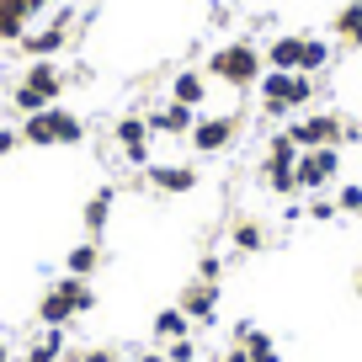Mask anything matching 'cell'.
Here are the masks:
<instances>
[{"instance_id": "cell-1", "label": "cell", "mask_w": 362, "mask_h": 362, "mask_svg": "<svg viewBox=\"0 0 362 362\" xmlns=\"http://www.w3.org/2000/svg\"><path fill=\"white\" fill-rule=\"evenodd\" d=\"M256 86H261V112L267 117H288L298 107H309V96H315V75H298V69H267Z\"/></svg>"}, {"instance_id": "cell-2", "label": "cell", "mask_w": 362, "mask_h": 362, "mask_svg": "<svg viewBox=\"0 0 362 362\" xmlns=\"http://www.w3.org/2000/svg\"><path fill=\"white\" fill-rule=\"evenodd\" d=\"M261 69H267V59H261V48L256 43H224V48H214L208 54V75L214 80H224V86H235V90H250L261 80Z\"/></svg>"}, {"instance_id": "cell-3", "label": "cell", "mask_w": 362, "mask_h": 362, "mask_svg": "<svg viewBox=\"0 0 362 362\" xmlns=\"http://www.w3.org/2000/svg\"><path fill=\"white\" fill-rule=\"evenodd\" d=\"M298 155H304V149H298L293 139H288V128H283V134H272V139H267L261 181H267V187H272L277 197H293V192H298V181H293V165H298Z\"/></svg>"}, {"instance_id": "cell-4", "label": "cell", "mask_w": 362, "mask_h": 362, "mask_svg": "<svg viewBox=\"0 0 362 362\" xmlns=\"http://www.w3.org/2000/svg\"><path fill=\"white\" fill-rule=\"evenodd\" d=\"M80 139H86V123L59 107H43L22 123V144H80Z\"/></svg>"}, {"instance_id": "cell-5", "label": "cell", "mask_w": 362, "mask_h": 362, "mask_svg": "<svg viewBox=\"0 0 362 362\" xmlns=\"http://www.w3.org/2000/svg\"><path fill=\"white\" fill-rule=\"evenodd\" d=\"M336 170H341V149H336V144L304 149V155H298V165H293V181H298V192H320Z\"/></svg>"}, {"instance_id": "cell-6", "label": "cell", "mask_w": 362, "mask_h": 362, "mask_svg": "<svg viewBox=\"0 0 362 362\" xmlns=\"http://www.w3.org/2000/svg\"><path fill=\"white\" fill-rule=\"evenodd\" d=\"M341 128H346V117L315 112V117H298V123L288 128V139H293L298 149H325V144H341Z\"/></svg>"}, {"instance_id": "cell-7", "label": "cell", "mask_w": 362, "mask_h": 362, "mask_svg": "<svg viewBox=\"0 0 362 362\" xmlns=\"http://www.w3.org/2000/svg\"><path fill=\"white\" fill-rule=\"evenodd\" d=\"M235 134H240V117H203L187 139H192L197 155H218V149L235 144Z\"/></svg>"}, {"instance_id": "cell-8", "label": "cell", "mask_w": 362, "mask_h": 362, "mask_svg": "<svg viewBox=\"0 0 362 362\" xmlns=\"http://www.w3.org/2000/svg\"><path fill=\"white\" fill-rule=\"evenodd\" d=\"M112 139H117V149H123L134 165H144L149 160V123L139 112H128V117H117V128H112Z\"/></svg>"}, {"instance_id": "cell-9", "label": "cell", "mask_w": 362, "mask_h": 362, "mask_svg": "<svg viewBox=\"0 0 362 362\" xmlns=\"http://www.w3.org/2000/svg\"><path fill=\"white\" fill-rule=\"evenodd\" d=\"M69 22H75V11H59V16H54V27H43V33H27V37H22V48H27L33 59L59 54V48L69 43Z\"/></svg>"}, {"instance_id": "cell-10", "label": "cell", "mask_w": 362, "mask_h": 362, "mask_svg": "<svg viewBox=\"0 0 362 362\" xmlns=\"http://www.w3.org/2000/svg\"><path fill=\"white\" fill-rule=\"evenodd\" d=\"M181 315L197 320V325H214V315H218V283H192V288H181Z\"/></svg>"}, {"instance_id": "cell-11", "label": "cell", "mask_w": 362, "mask_h": 362, "mask_svg": "<svg viewBox=\"0 0 362 362\" xmlns=\"http://www.w3.org/2000/svg\"><path fill=\"white\" fill-rule=\"evenodd\" d=\"M149 123V134H192L197 128V107H181V102H170V107H160V112H149L144 117Z\"/></svg>"}, {"instance_id": "cell-12", "label": "cell", "mask_w": 362, "mask_h": 362, "mask_svg": "<svg viewBox=\"0 0 362 362\" xmlns=\"http://www.w3.org/2000/svg\"><path fill=\"white\" fill-rule=\"evenodd\" d=\"M149 187L165 192V197H181V192L197 187V170L192 165H149Z\"/></svg>"}, {"instance_id": "cell-13", "label": "cell", "mask_w": 362, "mask_h": 362, "mask_svg": "<svg viewBox=\"0 0 362 362\" xmlns=\"http://www.w3.org/2000/svg\"><path fill=\"white\" fill-rule=\"evenodd\" d=\"M22 86H33L43 102H59V90H64V75H59L54 59H33V64H27V75H22Z\"/></svg>"}, {"instance_id": "cell-14", "label": "cell", "mask_w": 362, "mask_h": 362, "mask_svg": "<svg viewBox=\"0 0 362 362\" xmlns=\"http://www.w3.org/2000/svg\"><path fill=\"white\" fill-rule=\"evenodd\" d=\"M304 43L309 37H272L267 43V69H298L304 64Z\"/></svg>"}, {"instance_id": "cell-15", "label": "cell", "mask_w": 362, "mask_h": 362, "mask_svg": "<svg viewBox=\"0 0 362 362\" xmlns=\"http://www.w3.org/2000/svg\"><path fill=\"white\" fill-rule=\"evenodd\" d=\"M37 320H43V325H64V320H75V298L54 283L43 298H37Z\"/></svg>"}, {"instance_id": "cell-16", "label": "cell", "mask_w": 362, "mask_h": 362, "mask_svg": "<svg viewBox=\"0 0 362 362\" xmlns=\"http://www.w3.org/2000/svg\"><path fill=\"white\" fill-rule=\"evenodd\" d=\"M27 16H33L27 0H0V37H6V43H22L27 37Z\"/></svg>"}, {"instance_id": "cell-17", "label": "cell", "mask_w": 362, "mask_h": 362, "mask_svg": "<svg viewBox=\"0 0 362 362\" xmlns=\"http://www.w3.org/2000/svg\"><path fill=\"white\" fill-rule=\"evenodd\" d=\"M203 90H208V80L197 75V69H181V75L170 80V102H181V107H203Z\"/></svg>"}, {"instance_id": "cell-18", "label": "cell", "mask_w": 362, "mask_h": 362, "mask_svg": "<svg viewBox=\"0 0 362 362\" xmlns=\"http://www.w3.org/2000/svg\"><path fill=\"white\" fill-rule=\"evenodd\" d=\"M22 362H64V330L48 325V330H43V341H37V346H27V357H22Z\"/></svg>"}, {"instance_id": "cell-19", "label": "cell", "mask_w": 362, "mask_h": 362, "mask_svg": "<svg viewBox=\"0 0 362 362\" xmlns=\"http://www.w3.org/2000/svg\"><path fill=\"white\" fill-rule=\"evenodd\" d=\"M336 37L351 43V48H362V0H351V6L336 11Z\"/></svg>"}, {"instance_id": "cell-20", "label": "cell", "mask_w": 362, "mask_h": 362, "mask_svg": "<svg viewBox=\"0 0 362 362\" xmlns=\"http://www.w3.org/2000/svg\"><path fill=\"white\" fill-rule=\"evenodd\" d=\"M112 187H102V192L86 203V229H90V240H102V229H107V214H112Z\"/></svg>"}, {"instance_id": "cell-21", "label": "cell", "mask_w": 362, "mask_h": 362, "mask_svg": "<svg viewBox=\"0 0 362 362\" xmlns=\"http://www.w3.org/2000/svg\"><path fill=\"white\" fill-rule=\"evenodd\" d=\"M229 240H235V250H240V256H256V250H267V229H261L256 218H240Z\"/></svg>"}, {"instance_id": "cell-22", "label": "cell", "mask_w": 362, "mask_h": 362, "mask_svg": "<svg viewBox=\"0 0 362 362\" xmlns=\"http://www.w3.org/2000/svg\"><path fill=\"white\" fill-rule=\"evenodd\" d=\"M64 267H69V277H90V272L102 267V245H96V240L75 245V250H69V261H64Z\"/></svg>"}, {"instance_id": "cell-23", "label": "cell", "mask_w": 362, "mask_h": 362, "mask_svg": "<svg viewBox=\"0 0 362 362\" xmlns=\"http://www.w3.org/2000/svg\"><path fill=\"white\" fill-rule=\"evenodd\" d=\"M187 325H192V320L181 315V304H176V309H160V315H155V341H176V336H187Z\"/></svg>"}, {"instance_id": "cell-24", "label": "cell", "mask_w": 362, "mask_h": 362, "mask_svg": "<svg viewBox=\"0 0 362 362\" xmlns=\"http://www.w3.org/2000/svg\"><path fill=\"white\" fill-rule=\"evenodd\" d=\"M240 346L250 351V362H283V351H277V341H272L267 330H250V336L240 341Z\"/></svg>"}, {"instance_id": "cell-25", "label": "cell", "mask_w": 362, "mask_h": 362, "mask_svg": "<svg viewBox=\"0 0 362 362\" xmlns=\"http://www.w3.org/2000/svg\"><path fill=\"white\" fill-rule=\"evenodd\" d=\"M59 288H64V293L75 298V315H86V309H96V288H90L86 277H59Z\"/></svg>"}, {"instance_id": "cell-26", "label": "cell", "mask_w": 362, "mask_h": 362, "mask_svg": "<svg viewBox=\"0 0 362 362\" xmlns=\"http://www.w3.org/2000/svg\"><path fill=\"white\" fill-rule=\"evenodd\" d=\"M330 64V43H320V37H309L304 43V64H298V75H315V69Z\"/></svg>"}, {"instance_id": "cell-27", "label": "cell", "mask_w": 362, "mask_h": 362, "mask_svg": "<svg viewBox=\"0 0 362 362\" xmlns=\"http://www.w3.org/2000/svg\"><path fill=\"white\" fill-rule=\"evenodd\" d=\"M11 107H16L22 117H33V112H43V107H54V102H43L33 86H16V90H11Z\"/></svg>"}, {"instance_id": "cell-28", "label": "cell", "mask_w": 362, "mask_h": 362, "mask_svg": "<svg viewBox=\"0 0 362 362\" xmlns=\"http://www.w3.org/2000/svg\"><path fill=\"white\" fill-rule=\"evenodd\" d=\"M165 362H197V341H192V336L165 341Z\"/></svg>"}, {"instance_id": "cell-29", "label": "cell", "mask_w": 362, "mask_h": 362, "mask_svg": "<svg viewBox=\"0 0 362 362\" xmlns=\"http://www.w3.org/2000/svg\"><path fill=\"white\" fill-rule=\"evenodd\" d=\"M336 208H341V214H362V187H357V181H346V187H341Z\"/></svg>"}, {"instance_id": "cell-30", "label": "cell", "mask_w": 362, "mask_h": 362, "mask_svg": "<svg viewBox=\"0 0 362 362\" xmlns=\"http://www.w3.org/2000/svg\"><path fill=\"white\" fill-rule=\"evenodd\" d=\"M218 277H224V261H218V256H203V261H197V283H218Z\"/></svg>"}, {"instance_id": "cell-31", "label": "cell", "mask_w": 362, "mask_h": 362, "mask_svg": "<svg viewBox=\"0 0 362 362\" xmlns=\"http://www.w3.org/2000/svg\"><path fill=\"white\" fill-rule=\"evenodd\" d=\"M336 214H341V208H336V203H325V197H315V203H309V218H315V224H330Z\"/></svg>"}, {"instance_id": "cell-32", "label": "cell", "mask_w": 362, "mask_h": 362, "mask_svg": "<svg viewBox=\"0 0 362 362\" xmlns=\"http://www.w3.org/2000/svg\"><path fill=\"white\" fill-rule=\"evenodd\" d=\"M11 149H22V128H0V155H11Z\"/></svg>"}, {"instance_id": "cell-33", "label": "cell", "mask_w": 362, "mask_h": 362, "mask_svg": "<svg viewBox=\"0 0 362 362\" xmlns=\"http://www.w3.org/2000/svg\"><path fill=\"white\" fill-rule=\"evenodd\" d=\"M69 362H117L112 351H102V346H90V351H80V357H69Z\"/></svg>"}, {"instance_id": "cell-34", "label": "cell", "mask_w": 362, "mask_h": 362, "mask_svg": "<svg viewBox=\"0 0 362 362\" xmlns=\"http://www.w3.org/2000/svg\"><path fill=\"white\" fill-rule=\"evenodd\" d=\"M218 362H250V351H245V346H240V341H235V346H229V351H224V357H218Z\"/></svg>"}, {"instance_id": "cell-35", "label": "cell", "mask_w": 362, "mask_h": 362, "mask_svg": "<svg viewBox=\"0 0 362 362\" xmlns=\"http://www.w3.org/2000/svg\"><path fill=\"white\" fill-rule=\"evenodd\" d=\"M357 139H362V123H346V128H341V144H357Z\"/></svg>"}, {"instance_id": "cell-36", "label": "cell", "mask_w": 362, "mask_h": 362, "mask_svg": "<svg viewBox=\"0 0 362 362\" xmlns=\"http://www.w3.org/2000/svg\"><path fill=\"white\" fill-rule=\"evenodd\" d=\"M139 362H165V351H144V357H139Z\"/></svg>"}, {"instance_id": "cell-37", "label": "cell", "mask_w": 362, "mask_h": 362, "mask_svg": "<svg viewBox=\"0 0 362 362\" xmlns=\"http://www.w3.org/2000/svg\"><path fill=\"white\" fill-rule=\"evenodd\" d=\"M27 6H33V11H43V6H54V0H27Z\"/></svg>"}, {"instance_id": "cell-38", "label": "cell", "mask_w": 362, "mask_h": 362, "mask_svg": "<svg viewBox=\"0 0 362 362\" xmlns=\"http://www.w3.org/2000/svg\"><path fill=\"white\" fill-rule=\"evenodd\" d=\"M0 362H11V351H6V341H0Z\"/></svg>"}, {"instance_id": "cell-39", "label": "cell", "mask_w": 362, "mask_h": 362, "mask_svg": "<svg viewBox=\"0 0 362 362\" xmlns=\"http://www.w3.org/2000/svg\"><path fill=\"white\" fill-rule=\"evenodd\" d=\"M357 293H362V272H357Z\"/></svg>"}, {"instance_id": "cell-40", "label": "cell", "mask_w": 362, "mask_h": 362, "mask_svg": "<svg viewBox=\"0 0 362 362\" xmlns=\"http://www.w3.org/2000/svg\"><path fill=\"white\" fill-rule=\"evenodd\" d=\"M0 43H6V37H0Z\"/></svg>"}]
</instances>
